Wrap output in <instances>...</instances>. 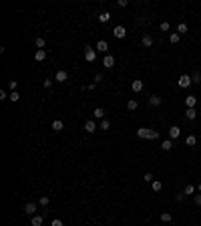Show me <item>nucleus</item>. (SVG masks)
<instances>
[{"mask_svg": "<svg viewBox=\"0 0 201 226\" xmlns=\"http://www.w3.org/2000/svg\"><path fill=\"white\" fill-rule=\"evenodd\" d=\"M85 61L87 63H94L97 61V51L93 47H85Z\"/></svg>", "mask_w": 201, "mask_h": 226, "instance_id": "obj_1", "label": "nucleus"}, {"mask_svg": "<svg viewBox=\"0 0 201 226\" xmlns=\"http://www.w3.org/2000/svg\"><path fill=\"white\" fill-rule=\"evenodd\" d=\"M191 83H193V79H191L189 75H181V77H179V87H181V89L191 87Z\"/></svg>", "mask_w": 201, "mask_h": 226, "instance_id": "obj_2", "label": "nucleus"}, {"mask_svg": "<svg viewBox=\"0 0 201 226\" xmlns=\"http://www.w3.org/2000/svg\"><path fill=\"white\" fill-rule=\"evenodd\" d=\"M36 208H38L36 202H28L26 206H24V212H26L28 216H36Z\"/></svg>", "mask_w": 201, "mask_h": 226, "instance_id": "obj_3", "label": "nucleus"}, {"mask_svg": "<svg viewBox=\"0 0 201 226\" xmlns=\"http://www.w3.org/2000/svg\"><path fill=\"white\" fill-rule=\"evenodd\" d=\"M113 34H115V39H125L127 36V30H125V27H115L113 28Z\"/></svg>", "mask_w": 201, "mask_h": 226, "instance_id": "obj_4", "label": "nucleus"}, {"mask_svg": "<svg viewBox=\"0 0 201 226\" xmlns=\"http://www.w3.org/2000/svg\"><path fill=\"white\" fill-rule=\"evenodd\" d=\"M103 67H107V69H113V67H115V57L111 53L105 55V59H103Z\"/></svg>", "mask_w": 201, "mask_h": 226, "instance_id": "obj_5", "label": "nucleus"}, {"mask_svg": "<svg viewBox=\"0 0 201 226\" xmlns=\"http://www.w3.org/2000/svg\"><path fill=\"white\" fill-rule=\"evenodd\" d=\"M67 79H68V73H67V71H62V69H60V71H56V75H54V81H58V83H64Z\"/></svg>", "mask_w": 201, "mask_h": 226, "instance_id": "obj_6", "label": "nucleus"}, {"mask_svg": "<svg viewBox=\"0 0 201 226\" xmlns=\"http://www.w3.org/2000/svg\"><path fill=\"white\" fill-rule=\"evenodd\" d=\"M141 45H143V47H153V36H151V34H143V36H141Z\"/></svg>", "mask_w": 201, "mask_h": 226, "instance_id": "obj_7", "label": "nucleus"}, {"mask_svg": "<svg viewBox=\"0 0 201 226\" xmlns=\"http://www.w3.org/2000/svg\"><path fill=\"white\" fill-rule=\"evenodd\" d=\"M143 87H145V85H143V81H141V79H135L133 83H131V89H133L135 93H141V91H143Z\"/></svg>", "mask_w": 201, "mask_h": 226, "instance_id": "obj_8", "label": "nucleus"}, {"mask_svg": "<svg viewBox=\"0 0 201 226\" xmlns=\"http://www.w3.org/2000/svg\"><path fill=\"white\" fill-rule=\"evenodd\" d=\"M85 131H87V133H94V131H97V123H94L93 119L85 121Z\"/></svg>", "mask_w": 201, "mask_h": 226, "instance_id": "obj_9", "label": "nucleus"}, {"mask_svg": "<svg viewBox=\"0 0 201 226\" xmlns=\"http://www.w3.org/2000/svg\"><path fill=\"white\" fill-rule=\"evenodd\" d=\"M44 59H46V51H44V49H36V53H34V61L42 63Z\"/></svg>", "mask_w": 201, "mask_h": 226, "instance_id": "obj_10", "label": "nucleus"}, {"mask_svg": "<svg viewBox=\"0 0 201 226\" xmlns=\"http://www.w3.org/2000/svg\"><path fill=\"white\" fill-rule=\"evenodd\" d=\"M179 135H181V129H179V127H177V125H173V127H171V129H169V140H177V137H179Z\"/></svg>", "mask_w": 201, "mask_h": 226, "instance_id": "obj_11", "label": "nucleus"}, {"mask_svg": "<svg viewBox=\"0 0 201 226\" xmlns=\"http://www.w3.org/2000/svg\"><path fill=\"white\" fill-rule=\"evenodd\" d=\"M195 103H197V97H193V95H187V97H185V107H187V109H193Z\"/></svg>", "mask_w": 201, "mask_h": 226, "instance_id": "obj_12", "label": "nucleus"}, {"mask_svg": "<svg viewBox=\"0 0 201 226\" xmlns=\"http://www.w3.org/2000/svg\"><path fill=\"white\" fill-rule=\"evenodd\" d=\"M97 51L109 55V45H107V40H99V42H97Z\"/></svg>", "mask_w": 201, "mask_h": 226, "instance_id": "obj_13", "label": "nucleus"}, {"mask_svg": "<svg viewBox=\"0 0 201 226\" xmlns=\"http://www.w3.org/2000/svg\"><path fill=\"white\" fill-rule=\"evenodd\" d=\"M149 105L151 107H159L161 105V97L159 95H151V97H149Z\"/></svg>", "mask_w": 201, "mask_h": 226, "instance_id": "obj_14", "label": "nucleus"}, {"mask_svg": "<svg viewBox=\"0 0 201 226\" xmlns=\"http://www.w3.org/2000/svg\"><path fill=\"white\" fill-rule=\"evenodd\" d=\"M52 129L54 131H62V129H64V123H62L60 119H54L52 121Z\"/></svg>", "mask_w": 201, "mask_h": 226, "instance_id": "obj_15", "label": "nucleus"}, {"mask_svg": "<svg viewBox=\"0 0 201 226\" xmlns=\"http://www.w3.org/2000/svg\"><path fill=\"white\" fill-rule=\"evenodd\" d=\"M93 115L97 117V119H105V109H103V107H97V109L93 111Z\"/></svg>", "mask_w": 201, "mask_h": 226, "instance_id": "obj_16", "label": "nucleus"}, {"mask_svg": "<svg viewBox=\"0 0 201 226\" xmlns=\"http://www.w3.org/2000/svg\"><path fill=\"white\" fill-rule=\"evenodd\" d=\"M187 30H189V27L185 22H179V24H177V34H185Z\"/></svg>", "mask_w": 201, "mask_h": 226, "instance_id": "obj_17", "label": "nucleus"}, {"mask_svg": "<svg viewBox=\"0 0 201 226\" xmlns=\"http://www.w3.org/2000/svg\"><path fill=\"white\" fill-rule=\"evenodd\" d=\"M179 40H181V34H177V33H171V34H169V42H171V45H177Z\"/></svg>", "mask_w": 201, "mask_h": 226, "instance_id": "obj_18", "label": "nucleus"}, {"mask_svg": "<svg viewBox=\"0 0 201 226\" xmlns=\"http://www.w3.org/2000/svg\"><path fill=\"white\" fill-rule=\"evenodd\" d=\"M147 133H149L147 127H141V129H137V137H141V140H147Z\"/></svg>", "mask_w": 201, "mask_h": 226, "instance_id": "obj_19", "label": "nucleus"}, {"mask_svg": "<svg viewBox=\"0 0 201 226\" xmlns=\"http://www.w3.org/2000/svg\"><path fill=\"white\" fill-rule=\"evenodd\" d=\"M185 117H187L189 121H193L195 117H197V111H195V107H193V109H187V111H185Z\"/></svg>", "mask_w": 201, "mask_h": 226, "instance_id": "obj_20", "label": "nucleus"}, {"mask_svg": "<svg viewBox=\"0 0 201 226\" xmlns=\"http://www.w3.org/2000/svg\"><path fill=\"white\" fill-rule=\"evenodd\" d=\"M111 18H113V16H111V12H100V14H99V22H109Z\"/></svg>", "mask_w": 201, "mask_h": 226, "instance_id": "obj_21", "label": "nucleus"}, {"mask_svg": "<svg viewBox=\"0 0 201 226\" xmlns=\"http://www.w3.org/2000/svg\"><path fill=\"white\" fill-rule=\"evenodd\" d=\"M147 140H159V131L157 129H149V133H147Z\"/></svg>", "mask_w": 201, "mask_h": 226, "instance_id": "obj_22", "label": "nucleus"}, {"mask_svg": "<svg viewBox=\"0 0 201 226\" xmlns=\"http://www.w3.org/2000/svg\"><path fill=\"white\" fill-rule=\"evenodd\" d=\"M173 147V140H165L163 143H161V149H165V152H169Z\"/></svg>", "mask_w": 201, "mask_h": 226, "instance_id": "obj_23", "label": "nucleus"}, {"mask_svg": "<svg viewBox=\"0 0 201 226\" xmlns=\"http://www.w3.org/2000/svg\"><path fill=\"white\" fill-rule=\"evenodd\" d=\"M185 143H187L189 147H193L195 143H197V137H195V135H187V137H185Z\"/></svg>", "mask_w": 201, "mask_h": 226, "instance_id": "obj_24", "label": "nucleus"}, {"mask_svg": "<svg viewBox=\"0 0 201 226\" xmlns=\"http://www.w3.org/2000/svg\"><path fill=\"white\" fill-rule=\"evenodd\" d=\"M30 226H42V216H32Z\"/></svg>", "mask_w": 201, "mask_h": 226, "instance_id": "obj_25", "label": "nucleus"}, {"mask_svg": "<svg viewBox=\"0 0 201 226\" xmlns=\"http://www.w3.org/2000/svg\"><path fill=\"white\" fill-rule=\"evenodd\" d=\"M161 220H163L165 224H169V222H173V216H171L169 212H163V214H161Z\"/></svg>", "mask_w": 201, "mask_h": 226, "instance_id": "obj_26", "label": "nucleus"}, {"mask_svg": "<svg viewBox=\"0 0 201 226\" xmlns=\"http://www.w3.org/2000/svg\"><path fill=\"white\" fill-rule=\"evenodd\" d=\"M143 180H145V182H149V184H153V182H155V176H153L151 172H147L145 176H143Z\"/></svg>", "mask_w": 201, "mask_h": 226, "instance_id": "obj_27", "label": "nucleus"}, {"mask_svg": "<svg viewBox=\"0 0 201 226\" xmlns=\"http://www.w3.org/2000/svg\"><path fill=\"white\" fill-rule=\"evenodd\" d=\"M8 99L12 101V103H16V101H18V99H20V93H16V91H12V93L8 95Z\"/></svg>", "mask_w": 201, "mask_h": 226, "instance_id": "obj_28", "label": "nucleus"}, {"mask_svg": "<svg viewBox=\"0 0 201 226\" xmlns=\"http://www.w3.org/2000/svg\"><path fill=\"white\" fill-rule=\"evenodd\" d=\"M193 192H195V186H191V184L183 188V194H185V196H189V194H193Z\"/></svg>", "mask_w": 201, "mask_h": 226, "instance_id": "obj_29", "label": "nucleus"}, {"mask_svg": "<svg viewBox=\"0 0 201 226\" xmlns=\"http://www.w3.org/2000/svg\"><path fill=\"white\" fill-rule=\"evenodd\" d=\"M38 204L40 206H48V204H50V198H48V196H42V198L38 200Z\"/></svg>", "mask_w": 201, "mask_h": 226, "instance_id": "obj_30", "label": "nucleus"}, {"mask_svg": "<svg viewBox=\"0 0 201 226\" xmlns=\"http://www.w3.org/2000/svg\"><path fill=\"white\" fill-rule=\"evenodd\" d=\"M34 45H36L38 49H44V45H46V42H44V39H42V36H38V39L34 40Z\"/></svg>", "mask_w": 201, "mask_h": 226, "instance_id": "obj_31", "label": "nucleus"}, {"mask_svg": "<svg viewBox=\"0 0 201 226\" xmlns=\"http://www.w3.org/2000/svg\"><path fill=\"white\" fill-rule=\"evenodd\" d=\"M100 129H111V121L109 119H100Z\"/></svg>", "mask_w": 201, "mask_h": 226, "instance_id": "obj_32", "label": "nucleus"}, {"mask_svg": "<svg viewBox=\"0 0 201 226\" xmlns=\"http://www.w3.org/2000/svg\"><path fill=\"white\" fill-rule=\"evenodd\" d=\"M151 188H153V190H155V192H159V190H161V188H163V184H161V182H159V180H155V182H153V184H151Z\"/></svg>", "mask_w": 201, "mask_h": 226, "instance_id": "obj_33", "label": "nucleus"}, {"mask_svg": "<svg viewBox=\"0 0 201 226\" xmlns=\"http://www.w3.org/2000/svg\"><path fill=\"white\" fill-rule=\"evenodd\" d=\"M127 109H129V111H135V109H137V101L131 99V101L127 103Z\"/></svg>", "mask_w": 201, "mask_h": 226, "instance_id": "obj_34", "label": "nucleus"}, {"mask_svg": "<svg viewBox=\"0 0 201 226\" xmlns=\"http://www.w3.org/2000/svg\"><path fill=\"white\" fill-rule=\"evenodd\" d=\"M159 28H161V33H169V28H171V27H169V22H161Z\"/></svg>", "mask_w": 201, "mask_h": 226, "instance_id": "obj_35", "label": "nucleus"}, {"mask_svg": "<svg viewBox=\"0 0 201 226\" xmlns=\"http://www.w3.org/2000/svg\"><path fill=\"white\" fill-rule=\"evenodd\" d=\"M191 79H193V83H201V73H199V71H195Z\"/></svg>", "mask_w": 201, "mask_h": 226, "instance_id": "obj_36", "label": "nucleus"}, {"mask_svg": "<svg viewBox=\"0 0 201 226\" xmlns=\"http://www.w3.org/2000/svg\"><path fill=\"white\" fill-rule=\"evenodd\" d=\"M16 85H18L16 81H10V83H8V89H10V93H12V91H16Z\"/></svg>", "mask_w": 201, "mask_h": 226, "instance_id": "obj_37", "label": "nucleus"}, {"mask_svg": "<svg viewBox=\"0 0 201 226\" xmlns=\"http://www.w3.org/2000/svg\"><path fill=\"white\" fill-rule=\"evenodd\" d=\"M193 202H195V204H197V206H201V194H195Z\"/></svg>", "mask_w": 201, "mask_h": 226, "instance_id": "obj_38", "label": "nucleus"}, {"mask_svg": "<svg viewBox=\"0 0 201 226\" xmlns=\"http://www.w3.org/2000/svg\"><path fill=\"white\" fill-rule=\"evenodd\" d=\"M94 83H103V75H100V73L94 75Z\"/></svg>", "mask_w": 201, "mask_h": 226, "instance_id": "obj_39", "label": "nucleus"}, {"mask_svg": "<svg viewBox=\"0 0 201 226\" xmlns=\"http://www.w3.org/2000/svg\"><path fill=\"white\" fill-rule=\"evenodd\" d=\"M50 226H62V220H58V218L52 220V222H50Z\"/></svg>", "mask_w": 201, "mask_h": 226, "instance_id": "obj_40", "label": "nucleus"}, {"mask_svg": "<svg viewBox=\"0 0 201 226\" xmlns=\"http://www.w3.org/2000/svg\"><path fill=\"white\" fill-rule=\"evenodd\" d=\"M127 4H129L127 0H119V2H117V6H121V8H125V6H127Z\"/></svg>", "mask_w": 201, "mask_h": 226, "instance_id": "obj_41", "label": "nucleus"}, {"mask_svg": "<svg viewBox=\"0 0 201 226\" xmlns=\"http://www.w3.org/2000/svg\"><path fill=\"white\" fill-rule=\"evenodd\" d=\"M44 87H46V89H50V87H52V81H50V79H44Z\"/></svg>", "mask_w": 201, "mask_h": 226, "instance_id": "obj_42", "label": "nucleus"}, {"mask_svg": "<svg viewBox=\"0 0 201 226\" xmlns=\"http://www.w3.org/2000/svg\"><path fill=\"white\" fill-rule=\"evenodd\" d=\"M183 198H185V194H183V192L177 194V202H183Z\"/></svg>", "mask_w": 201, "mask_h": 226, "instance_id": "obj_43", "label": "nucleus"}, {"mask_svg": "<svg viewBox=\"0 0 201 226\" xmlns=\"http://www.w3.org/2000/svg\"><path fill=\"white\" fill-rule=\"evenodd\" d=\"M197 190H199V192H201V184H199V186H197Z\"/></svg>", "mask_w": 201, "mask_h": 226, "instance_id": "obj_44", "label": "nucleus"}]
</instances>
